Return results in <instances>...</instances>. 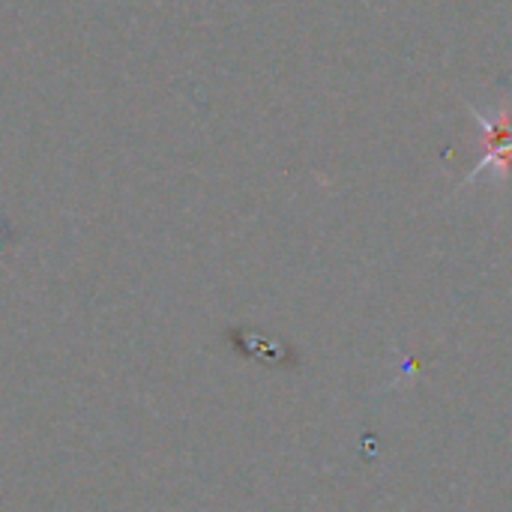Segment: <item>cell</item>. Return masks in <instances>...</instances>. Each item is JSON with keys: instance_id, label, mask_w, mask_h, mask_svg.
Wrapping results in <instances>:
<instances>
[{"instance_id": "1", "label": "cell", "mask_w": 512, "mask_h": 512, "mask_svg": "<svg viewBox=\"0 0 512 512\" xmlns=\"http://www.w3.org/2000/svg\"><path fill=\"white\" fill-rule=\"evenodd\" d=\"M480 126V147L483 156L474 165V171L465 177L462 186L477 183L480 177H489L495 183H507L512 174V102L504 99L489 111H480L477 105H468Z\"/></svg>"}]
</instances>
